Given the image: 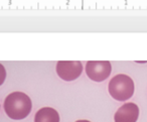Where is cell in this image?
Here are the masks:
<instances>
[{
    "label": "cell",
    "mask_w": 147,
    "mask_h": 122,
    "mask_svg": "<svg viewBox=\"0 0 147 122\" xmlns=\"http://www.w3.org/2000/svg\"><path fill=\"white\" fill-rule=\"evenodd\" d=\"M3 108L9 118L13 120H22L29 115L32 109L30 98L23 92H12L4 100Z\"/></svg>",
    "instance_id": "1"
},
{
    "label": "cell",
    "mask_w": 147,
    "mask_h": 122,
    "mask_svg": "<svg viewBox=\"0 0 147 122\" xmlns=\"http://www.w3.org/2000/svg\"><path fill=\"white\" fill-rule=\"evenodd\" d=\"M135 86L132 78L124 74H119L113 77L109 82L108 91L113 99L117 101H126L134 94Z\"/></svg>",
    "instance_id": "2"
},
{
    "label": "cell",
    "mask_w": 147,
    "mask_h": 122,
    "mask_svg": "<svg viewBox=\"0 0 147 122\" xmlns=\"http://www.w3.org/2000/svg\"><path fill=\"white\" fill-rule=\"evenodd\" d=\"M112 66L109 61H89L86 64V74L92 81L100 83L110 76Z\"/></svg>",
    "instance_id": "3"
},
{
    "label": "cell",
    "mask_w": 147,
    "mask_h": 122,
    "mask_svg": "<svg viewBox=\"0 0 147 122\" xmlns=\"http://www.w3.org/2000/svg\"><path fill=\"white\" fill-rule=\"evenodd\" d=\"M55 71L61 80L71 82L82 75L83 65L79 61H59L57 64Z\"/></svg>",
    "instance_id": "4"
},
{
    "label": "cell",
    "mask_w": 147,
    "mask_h": 122,
    "mask_svg": "<svg viewBox=\"0 0 147 122\" xmlns=\"http://www.w3.org/2000/svg\"><path fill=\"white\" fill-rule=\"evenodd\" d=\"M139 117V107L135 103L123 104L114 115L115 122H136Z\"/></svg>",
    "instance_id": "5"
},
{
    "label": "cell",
    "mask_w": 147,
    "mask_h": 122,
    "mask_svg": "<svg viewBox=\"0 0 147 122\" xmlns=\"http://www.w3.org/2000/svg\"><path fill=\"white\" fill-rule=\"evenodd\" d=\"M34 122H59V114L51 107H43L35 113Z\"/></svg>",
    "instance_id": "6"
},
{
    "label": "cell",
    "mask_w": 147,
    "mask_h": 122,
    "mask_svg": "<svg viewBox=\"0 0 147 122\" xmlns=\"http://www.w3.org/2000/svg\"><path fill=\"white\" fill-rule=\"evenodd\" d=\"M5 79H6V70L2 64H0V86L4 83Z\"/></svg>",
    "instance_id": "7"
},
{
    "label": "cell",
    "mask_w": 147,
    "mask_h": 122,
    "mask_svg": "<svg viewBox=\"0 0 147 122\" xmlns=\"http://www.w3.org/2000/svg\"><path fill=\"white\" fill-rule=\"evenodd\" d=\"M76 122H91V121H89V120H77Z\"/></svg>",
    "instance_id": "8"
}]
</instances>
